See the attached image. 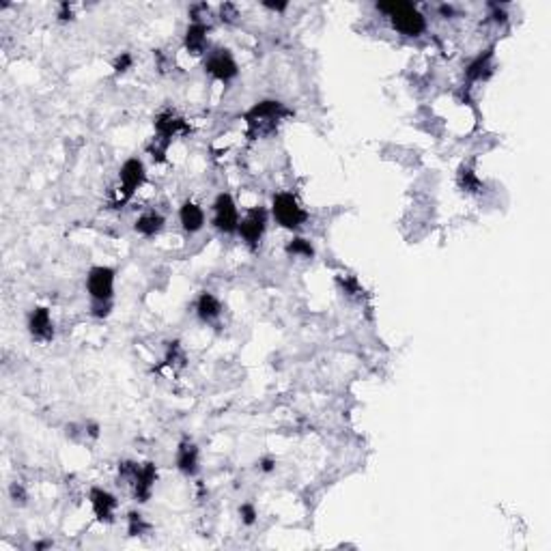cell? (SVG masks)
<instances>
[{
  "label": "cell",
  "instance_id": "cell-1",
  "mask_svg": "<svg viewBox=\"0 0 551 551\" xmlns=\"http://www.w3.org/2000/svg\"><path fill=\"white\" fill-rule=\"evenodd\" d=\"M291 117V110L280 104V102H274V100H268V102H261L256 106H252L248 110V115H245V123H248V134L252 138H263V136H270L278 129V125Z\"/></svg>",
  "mask_w": 551,
  "mask_h": 551
},
{
  "label": "cell",
  "instance_id": "cell-2",
  "mask_svg": "<svg viewBox=\"0 0 551 551\" xmlns=\"http://www.w3.org/2000/svg\"><path fill=\"white\" fill-rule=\"evenodd\" d=\"M377 9L390 17L392 28L398 30L401 35L418 37V35H422L427 28L424 15L409 3H379Z\"/></svg>",
  "mask_w": 551,
  "mask_h": 551
},
{
  "label": "cell",
  "instance_id": "cell-3",
  "mask_svg": "<svg viewBox=\"0 0 551 551\" xmlns=\"http://www.w3.org/2000/svg\"><path fill=\"white\" fill-rule=\"evenodd\" d=\"M119 476L123 480H129L131 485V491H134V498L138 502H147L151 498V491H153V485H156V478H158V471H156V465L153 463H121L119 465Z\"/></svg>",
  "mask_w": 551,
  "mask_h": 551
},
{
  "label": "cell",
  "instance_id": "cell-4",
  "mask_svg": "<svg viewBox=\"0 0 551 551\" xmlns=\"http://www.w3.org/2000/svg\"><path fill=\"white\" fill-rule=\"evenodd\" d=\"M272 214H274V220L282 226V229H289V231H297L308 218V214L303 212V207L297 203V198L289 192H280L274 196Z\"/></svg>",
  "mask_w": 551,
  "mask_h": 551
},
{
  "label": "cell",
  "instance_id": "cell-5",
  "mask_svg": "<svg viewBox=\"0 0 551 551\" xmlns=\"http://www.w3.org/2000/svg\"><path fill=\"white\" fill-rule=\"evenodd\" d=\"M185 129H187V123L181 117H177L175 112H164V115H160L156 119V138H153V147H151L153 158L158 156V160H164V153L170 140H173L179 131H185Z\"/></svg>",
  "mask_w": 551,
  "mask_h": 551
},
{
  "label": "cell",
  "instance_id": "cell-6",
  "mask_svg": "<svg viewBox=\"0 0 551 551\" xmlns=\"http://www.w3.org/2000/svg\"><path fill=\"white\" fill-rule=\"evenodd\" d=\"M86 289L95 306L108 308L115 293V270L110 268H93L86 276Z\"/></svg>",
  "mask_w": 551,
  "mask_h": 551
},
{
  "label": "cell",
  "instance_id": "cell-7",
  "mask_svg": "<svg viewBox=\"0 0 551 551\" xmlns=\"http://www.w3.org/2000/svg\"><path fill=\"white\" fill-rule=\"evenodd\" d=\"M142 181H144V164L138 158H129L119 170V189H117L115 207L129 200L131 194L142 185Z\"/></svg>",
  "mask_w": 551,
  "mask_h": 551
},
{
  "label": "cell",
  "instance_id": "cell-8",
  "mask_svg": "<svg viewBox=\"0 0 551 551\" xmlns=\"http://www.w3.org/2000/svg\"><path fill=\"white\" fill-rule=\"evenodd\" d=\"M265 226H268V212H265L263 207H254L239 220L237 233H239V237L243 239V243L248 245V248H256V245L261 243V239H263Z\"/></svg>",
  "mask_w": 551,
  "mask_h": 551
},
{
  "label": "cell",
  "instance_id": "cell-9",
  "mask_svg": "<svg viewBox=\"0 0 551 551\" xmlns=\"http://www.w3.org/2000/svg\"><path fill=\"white\" fill-rule=\"evenodd\" d=\"M214 226L222 233H235L239 229V212L231 194H220L214 203Z\"/></svg>",
  "mask_w": 551,
  "mask_h": 551
},
{
  "label": "cell",
  "instance_id": "cell-10",
  "mask_svg": "<svg viewBox=\"0 0 551 551\" xmlns=\"http://www.w3.org/2000/svg\"><path fill=\"white\" fill-rule=\"evenodd\" d=\"M205 71L212 73L214 78L226 82V80H231L237 75V63H235V59L231 56L229 50L218 48L214 52H209L207 61H205Z\"/></svg>",
  "mask_w": 551,
  "mask_h": 551
},
{
  "label": "cell",
  "instance_id": "cell-11",
  "mask_svg": "<svg viewBox=\"0 0 551 551\" xmlns=\"http://www.w3.org/2000/svg\"><path fill=\"white\" fill-rule=\"evenodd\" d=\"M91 506H93V512L95 517H97L102 523H110L115 519V510H117V498L112 496V493L104 491V489H97L95 487L91 491Z\"/></svg>",
  "mask_w": 551,
  "mask_h": 551
},
{
  "label": "cell",
  "instance_id": "cell-12",
  "mask_svg": "<svg viewBox=\"0 0 551 551\" xmlns=\"http://www.w3.org/2000/svg\"><path fill=\"white\" fill-rule=\"evenodd\" d=\"M28 330H30L32 338H37V340H50L54 336L50 310L48 308H35L28 317Z\"/></svg>",
  "mask_w": 551,
  "mask_h": 551
},
{
  "label": "cell",
  "instance_id": "cell-13",
  "mask_svg": "<svg viewBox=\"0 0 551 551\" xmlns=\"http://www.w3.org/2000/svg\"><path fill=\"white\" fill-rule=\"evenodd\" d=\"M179 220H181V226L187 233H198L205 226V212L196 203L185 200L181 212H179Z\"/></svg>",
  "mask_w": 551,
  "mask_h": 551
},
{
  "label": "cell",
  "instance_id": "cell-14",
  "mask_svg": "<svg viewBox=\"0 0 551 551\" xmlns=\"http://www.w3.org/2000/svg\"><path fill=\"white\" fill-rule=\"evenodd\" d=\"M177 467L185 474V476H192L198 467V448L192 442H183L177 450Z\"/></svg>",
  "mask_w": 551,
  "mask_h": 551
},
{
  "label": "cell",
  "instance_id": "cell-15",
  "mask_svg": "<svg viewBox=\"0 0 551 551\" xmlns=\"http://www.w3.org/2000/svg\"><path fill=\"white\" fill-rule=\"evenodd\" d=\"M207 24L203 22H194L189 24L187 30H185V48L192 52V54H200L205 52V46H207Z\"/></svg>",
  "mask_w": 551,
  "mask_h": 551
},
{
  "label": "cell",
  "instance_id": "cell-16",
  "mask_svg": "<svg viewBox=\"0 0 551 551\" xmlns=\"http://www.w3.org/2000/svg\"><path fill=\"white\" fill-rule=\"evenodd\" d=\"M196 312L203 321H216L222 312V306H220V301L214 293H200L198 301H196Z\"/></svg>",
  "mask_w": 551,
  "mask_h": 551
},
{
  "label": "cell",
  "instance_id": "cell-17",
  "mask_svg": "<svg viewBox=\"0 0 551 551\" xmlns=\"http://www.w3.org/2000/svg\"><path fill=\"white\" fill-rule=\"evenodd\" d=\"M162 226H164V218H162L160 214H156V212H147V214H142V216L136 220L134 229H136V233H140V235H144V237H153V235H158V233L162 231Z\"/></svg>",
  "mask_w": 551,
  "mask_h": 551
},
{
  "label": "cell",
  "instance_id": "cell-18",
  "mask_svg": "<svg viewBox=\"0 0 551 551\" xmlns=\"http://www.w3.org/2000/svg\"><path fill=\"white\" fill-rule=\"evenodd\" d=\"M491 59H493V50H485L483 54H478L465 71L467 80H480L483 75H487L489 67H491Z\"/></svg>",
  "mask_w": 551,
  "mask_h": 551
},
{
  "label": "cell",
  "instance_id": "cell-19",
  "mask_svg": "<svg viewBox=\"0 0 551 551\" xmlns=\"http://www.w3.org/2000/svg\"><path fill=\"white\" fill-rule=\"evenodd\" d=\"M457 181H459V187L463 189V192H469V194L480 192V189H483V181H480V179L476 177V173H474V170H469V168H461V170H459Z\"/></svg>",
  "mask_w": 551,
  "mask_h": 551
},
{
  "label": "cell",
  "instance_id": "cell-20",
  "mask_svg": "<svg viewBox=\"0 0 551 551\" xmlns=\"http://www.w3.org/2000/svg\"><path fill=\"white\" fill-rule=\"evenodd\" d=\"M287 252L293 254V256H303V259H312L315 256V248L308 239H301V237H295L287 243Z\"/></svg>",
  "mask_w": 551,
  "mask_h": 551
},
{
  "label": "cell",
  "instance_id": "cell-21",
  "mask_svg": "<svg viewBox=\"0 0 551 551\" xmlns=\"http://www.w3.org/2000/svg\"><path fill=\"white\" fill-rule=\"evenodd\" d=\"M127 521H129V527L127 530H129L131 536H138V534H142V532L147 530V525L142 521V515H138V512H129Z\"/></svg>",
  "mask_w": 551,
  "mask_h": 551
},
{
  "label": "cell",
  "instance_id": "cell-22",
  "mask_svg": "<svg viewBox=\"0 0 551 551\" xmlns=\"http://www.w3.org/2000/svg\"><path fill=\"white\" fill-rule=\"evenodd\" d=\"M239 515H241V521H243L245 525H252V523L256 521V510H254L252 504H243V506L239 508Z\"/></svg>",
  "mask_w": 551,
  "mask_h": 551
},
{
  "label": "cell",
  "instance_id": "cell-23",
  "mask_svg": "<svg viewBox=\"0 0 551 551\" xmlns=\"http://www.w3.org/2000/svg\"><path fill=\"white\" fill-rule=\"evenodd\" d=\"M131 63H134V59H131V54L129 52H121V56H117V61H115V71L123 73L131 67Z\"/></svg>",
  "mask_w": 551,
  "mask_h": 551
},
{
  "label": "cell",
  "instance_id": "cell-24",
  "mask_svg": "<svg viewBox=\"0 0 551 551\" xmlns=\"http://www.w3.org/2000/svg\"><path fill=\"white\" fill-rule=\"evenodd\" d=\"M233 17H237V11H235V7H233V5H224V7H222V20L231 22Z\"/></svg>",
  "mask_w": 551,
  "mask_h": 551
},
{
  "label": "cell",
  "instance_id": "cell-25",
  "mask_svg": "<svg viewBox=\"0 0 551 551\" xmlns=\"http://www.w3.org/2000/svg\"><path fill=\"white\" fill-rule=\"evenodd\" d=\"M11 498H13V502H24V498H26V496H24V491H22V487L17 485V483L11 487Z\"/></svg>",
  "mask_w": 551,
  "mask_h": 551
},
{
  "label": "cell",
  "instance_id": "cell-26",
  "mask_svg": "<svg viewBox=\"0 0 551 551\" xmlns=\"http://www.w3.org/2000/svg\"><path fill=\"white\" fill-rule=\"evenodd\" d=\"M274 467H276V461H274V459H263V461H261V469H263V471H272Z\"/></svg>",
  "mask_w": 551,
  "mask_h": 551
},
{
  "label": "cell",
  "instance_id": "cell-27",
  "mask_svg": "<svg viewBox=\"0 0 551 551\" xmlns=\"http://www.w3.org/2000/svg\"><path fill=\"white\" fill-rule=\"evenodd\" d=\"M61 20H71V9H69L67 3L61 5Z\"/></svg>",
  "mask_w": 551,
  "mask_h": 551
},
{
  "label": "cell",
  "instance_id": "cell-28",
  "mask_svg": "<svg viewBox=\"0 0 551 551\" xmlns=\"http://www.w3.org/2000/svg\"><path fill=\"white\" fill-rule=\"evenodd\" d=\"M265 7L274 9V11H284V9H287V5H284V3L282 5H278V3H265Z\"/></svg>",
  "mask_w": 551,
  "mask_h": 551
}]
</instances>
